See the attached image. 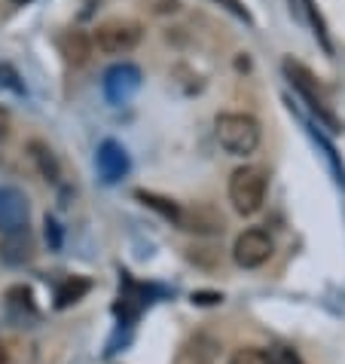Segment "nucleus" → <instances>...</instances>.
<instances>
[{"instance_id": "obj_20", "label": "nucleus", "mask_w": 345, "mask_h": 364, "mask_svg": "<svg viewBox=\"0 0 345 364\" xmlns=\"http://www.w3.org/2000/svg\"><path fill=\"white\" fill-rule=\"evenodd\" d=\"M46 239L53 242V248H62V230H58L53 218H46Z\"/></svg>"}, {"instance_id": "obj_15", "label": "nucleus", "mask_w": 345, "mask_h": 364, "mask_svg": "<svg viewBox=\"0 0 345 364\" xmlns=\"http://www.w3.org/2000/svg\"><path fill=\"white\" fill-rule=\"evenodd\" d=\"M302 9H306L309 22L314 28V37H318V43L324 46V53L333 55V43H330V34H327V25H324V16L318 13V6H314V0H302Z\"/></svg>"}, {"instance_id": "obj_22", "label": "nucleus", "mask_w": 345, "mask_h": 364, "mask_svg": "<svg viewBox=\"0 0 345 364\" xmlns=\"http://www.w3.org/2000/svg\"><path fill=\"white\" fill-rule=\"evenodd\" d=\"M9 135V110L0 107V141H4Z\"/></svg>"}, {"instance_id": "obj_25", "label": "nucleus", "mask_w": 345, "mask_h": 364, "mask_svg": "<svg viewBox=\"0 0 345 364\" xmlns=\"http://www.w3.org/2000/svg\"><path fill=\"white\" fill-rule=\"evenodd\" d=\"M293 4H297V0H290V6H293Z\"/></svg>"}, {"instance_id": "obj_23", "label": "nucleus", "mask_w": 345, "mask_h": 364, "mask_svg": "<svg viewBox=\"0 0 345 364\" xmlns=\"http://www.w3.org/2000/svg\"><path fill=\"white\" fill-rule=\"evenodd\" d=\"M0 364H6V346L0 343Z\"/></svg>"}, {"instance_id": "obj_1", "label": "nucleus", "mask_w": 345, "mask_h": 364, "mask_svg": "<svg viewBox=\"0 0 345 364\" xmlns=\"http://www.w3.org/2000/svg\"><path fill=\"white\" fill-rule=\"evenodd\" d=\"M214 132L220 147L232 156H248L260 147V123L251 114H220Z\"/></svg>"}, {"instance_id": "obj_3", "label": "nucleus", "mask_w": 345, "mask_h": 364, "mask_svg": "<svg viewBox=\"0 0 345 364\" xmlns=\"http://www.w3.org/2000/svg\"><path fill=\"white\" fill-rule=\"evenodd\" d=\"M284 77L290 80V86L297 89V92L306 98V105L312 107V114L318 117V123H324L330 129V132H342V123L336 117H333V110L327 107V101H324L321 89H318V80H314L306 68H302L300 62H293V58H284Z\"/></svg>"}, {"instance_id": "obj_24", "label": "nucleus", "mask_w": 345, "mask_h": 364, "mask_svg": "<svg viewBox=\"0 0 345 364\" xmlns=\"http://www.w3.org/2000/svg\"><path fill=\"white\" fill-rule=\"evenodd\" d=\"M13 4H16V6H25V4H31V0H13Z\"/></svg>"}, {"instance_id": "obj_11", "label": "nucleus", "mask_w": 345, "mask_h": 364, "mask_svg": "<svg viewBox=\"0 0 345 364\" xmlns=\"http://www.w3.org/2000/svg\"><path fill=\"white\" fill-rule=\"evenodd\" d=\"M58 53L65 55L67 65H86L89 55H92V37L83 31H65L58 37Z\"/></svg>"}, {"instance_id": "obj_13", "label": "nucleus", "mask_w": 345, "mask_h": 364, "mask_svg": "<svg viewBox=\"0 0 345 364\" xmlns=\"http://www.w3.org/2000/svg\"><path fill=\"white\" fill-rule=\"evenodd\" d=\"M28 150H31V156H34V163H37V168H40V175H43L46 181H58V159H55V154L49 150L43 141H31L28 144Z\"/></svg>"}, {"instance_id": "obj_17", "label": "nucleus", "mask_w": 345, "mask_h": 364, "mask_svg": "<svg viewBox=\"0 0 345 364\" xmlns=\"http://www.w3.org/2000/svg\"><path fill=\"white\" fill-rule=\"evenodd\" d=\"M229 364H272V358L263 349H239L229 358Z\"/></svg>"}, {"instance_id": "obj_6", "label": "nucleus", "mask_w": 345, "mask_h": 364, "mask_svg": "<svg viewBox=\"0 0 345 364\" xmlns=\"http://www.w3.org/2000/svg\"><path fill=\"white\" fill-rule=\"evenodd\" d=\"M232 257H236L239 267L245 269H257L272 257V239L266 230H245L232 245Z\"/></svg>"}, {"instance_id": "obj_14", "label": "nucleus", "mask_w": 345, "mask_h": 364, "mask_svg": "<svg viewBox=\"0 0 345 364\" xmlns=\"http://www.w3.org/2000/svg\"><path fill=\"white\" fill-rule=\"evenodd\" d=\"M141 202H144L147 208H153V211H159L162 218H168V220H175L177 224V218H180V205L175 199H165V196H156V193H147V190H138L135 193Z\"/></svg>"}, {"instance_id": "obj_2", "label": "nucleus", "mask_w": 345, "mask_h": 364, "mask_svg": "<svg viewBox=\"0 0 345 364\" xmlns=\"http://www.w3.org/2000/svg\"><path fill=\"white\" fill-rule=\"evenodd\" d=\"M269 178L260 166H241L229 178V202L239 215H257L266 199Z\"/></svg>"}, {"instance_id": "obj_16", "label": "nucleus", "mask_w": 345, "mask_h": 364, "mask_svg": "<svg viewBox=\"0 0 345 364\" xmlns=\"http://www.w3.org/2000/svg\"><path fill=\"white\" fill-rule=\"evenodd\" d=\"M6 306H9V312H16V316H25V312L28 316H34L37 312L34 309V294L28 288H22V285L6 291Z\"/></svg>"}, {"instance_id": "obj_4", "label": "nucleus", "mask_w": 345, "mask_h": 364, "mask_svg": "<svg viewBox=\"0 0 345 364\" xmlns=\"http://www.w3.org/2000/svg\"><path fill=\"white\" fill-rule=\"evenodd\" d=\"M141 37H144L141 22H131V18H110V22L95 28L92 46H98L104 55H126L141 43Z\"/></svg>"}, {"instance_id": "obj_9", "label": "nucleus", "mask_w": 345, "mask_h": 364, "mask_svg": "<svg viewBox=\"0 0 345 364\" xmlns=\"http://www.w3.org/2000/svg\"><path fill=\"white\" fill-rule=\"evenodd\" d=\"M177 227L187 232H199V236H208V232H220L223 230V218L217 215L211 205H192V208H180Z\"/></svg>"}, {"instance_id": "obj_7", "label": "nucleus", "mask_w": 345, "mask_h": 364, "mask_svg": "<svg viewBox=\"0 0 345 364\" xmlns=\"http://www.w3.org/2000/svg\"><path fill=\"white\" fill-rule=\"evenodd\" d=\"M95 168L104 184H116V181H123L131 168V159H128V150L119 144V141L107 138L98 144V154H95Z\"/></svg>"}, {"instance_id": "obj_21", "label": "nucleus", "mask_w": 345, "mask_h": 364, "mask_svg": "<svg viewBox=\"0 0 345 364\" xmlns=\"http://www.w3.org/2000/svg\"><path fill=\"white\" fill-rule=\"evenodd\" d=\"M223 297L214 294V291H202V294H192V303H199V306H211V303H220Z\"/></svg>"}, {"instance_id": "obj_8", "label": "nucleus", "mask_w": 345, "mask_h": 364, "mask_svg": "<svg viewBox=\"0 0 345 364\" xmlns=\"http://www.w3.org/2000/svg\"><path fill=\"white\" fill-rule=\"evenodd\" d=\"M28 230V199L16 187H0V232H22Z\"/></svg>"}, {"instance_id": "obj_12", "label": "nucleus", "mask_w": 345, "mask_h": 364, "mask_svg": "<svg viewBox=\"0 0 345 364\" xmlns=\"http://www.w3.org/2000/svg\"><path fill=\"white\" fill-rule=\"evenodd\" d=\"M89 291H92V282H89L86 276H70V279H65L62 285H58V291H55V306H58V309H67L70 303L83 300Z\"/></svg>"}, {"instance_id": "obj_10", "label": "nucleus", "mask_w": 345, "mask_h": 364, "mask_svg": "<svg viewBox=\"0 0 345 364\" xmlns=\"http://www.w3.org/2000/svg\"><path fill=\"white\" fill-rule=\"evenodd\" d=\"M0 260L9 267H22L28 260H34V239L31 232L22 230V232H9L0 242Z\"/></svg>"}, {"instance_id": "obj_19", "label": "nucleus", "mask_w": 345, "mask_h": 364, "mask_svg": "<svg viewBox=\"0 0 345 364\" xmlns=\"http://www.w3.org/2000/svg\"><path fill=\"white\" fill-rule=\"evenodd\" d=\"M214 4H220V6H226L232 16L236 18H241V22H251V16H248V9L239 4V0H214Z\"/></svg>"}, {"instance_id": "obj_18", "label": "nucleus", "mask_w": 345, "mask_h": 364, "mask_svg": "<svg viewBox=\"0 0 345 364\" xmlns=\"http://www.w3.org/2000/svg\"><path fill=\"white\" fill-rule=\"evenodd\" d=\"M0 83L9 86V89H13V92H18V95L25 92V86L18 83V74H16V70L9 68V65H0Z\"/></svg>"}, {"instance_id": "obj_5", "label": "nucleus", "mask_w": 345, "mask_h": 364, "mask_svg": "<svg viewBox=\"0 0 345 364\" xmlns=\"http://www.w3.org/2000/svg\"><path fill=\"white\" fill-rule=\"evenodd\" d=\"M141 83H144L141 68L131 65V62H119V65L104 70L101 89H104V98L110 101V105H128V101L138 95Z\"/></svg>"}]
</instances>
